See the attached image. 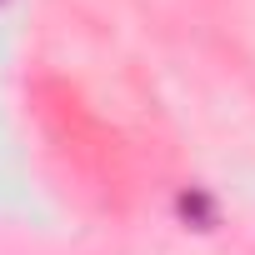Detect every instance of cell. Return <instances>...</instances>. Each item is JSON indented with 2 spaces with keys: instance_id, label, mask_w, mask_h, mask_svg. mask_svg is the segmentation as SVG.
Segmentation results:
<instances>
[{
  "instance_id": "1",
  "label": "cell",
  "mask_w": 255,
  "mask_h": 255,
  "mask_svg": "<svg viewBox=\"0 0 255 255\" xmlns=\"http://www.w3.org/2000/svg\"><path fill=\"white\" fill-rule=\"evenodd\" d=\"M170 215H175V225L180 230H195V235H215L220 230V195L210 190V185H180L175 195H170Z\"/></svg>"
},
{
  "instance_id": "2",
  "label": "cell",
  "mask_w": 255,
  "mask_h": 255,
  "mask_svg": "<svg viewBox=\"0 0 255 255\" xmlns=\"http://www.w3.org/2000/svg\"><path fill=\"white\" fill-rule=\"evenodd\" d=\"M0 5H10V0H0Z\"/></svg>"
}]
</instances>
